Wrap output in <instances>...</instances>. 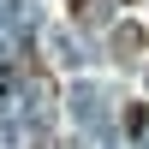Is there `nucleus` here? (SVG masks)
Instances as JSON below:
<instances>
[{
  "label": "nucleus",
  "mask_w": 149,
  "mask_h": 149,
  "mask_svg": "<svg viewBox=\"0 0 149 149\" xmlns=\"http://www.w3.org/2000/svg\"><path fill=\"white\" fill-rule=\"evenodd\" d=\"M149 125V107H125V131H143Z\"/></svg>",
  "instance_id": "f03ea898"
},
{
  "label": "nucleus",
  "mask_w": 149,
  "mask_h": 149,
  "mask_svg": "<svg viewBox=\"0 0 149 149\" xmlns=\"http://www.w3.org/2000/svg\"><path fill=\"white\" fill-rule=\"evenodd\" d=\"M66 6H72V12H90V0H66Z\"/></svg>",
  "instance_id": "7ed1b4c3"
},
{
  "label": "nucleus",
  "mask_w": 149,
  "mask_h": 149,
  "mask_svg": "<svg viewBox=\"0 0 149 149\" xmlns=\"http://www.w3.org/2000/svg\"><path fill=\"white\" fill-rule=\"evenodd\" d=\"M113 48H119V54H131V48H149V30H137V24H125V30L113 36Z\"/></svg>",
  "instance_id": "f257e3e1"
}]
</instances>
